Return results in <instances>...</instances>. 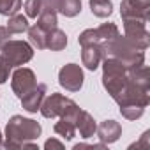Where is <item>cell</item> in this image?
Listing matches in <instances>:
<instances>
[{"instance_id": "obj_1", "label": "cell", "mask_w": 150, "mask_h": 150, "mask_svg": "<svg viewBox=\"0 0 150 150\" xmlns=\"http://www.w3.org/2000/svg\"><path fill=\"white\" fill-rule=\"evenodd\" d=\"M103 87L117 101L118 106H143L150 103L148 90L138 87L129 78V69L117 58L106 57L103 60Z\"/></svg>"}, {"instance_id": "obj_2", "label": "cell", "mask_w": 150, "mask_h": 150, "mask_svg": "<svg viewBox=\"0 0 150 150\" xmlns=\"http://www.w3.org/2000/svg\"><path fill=\"white\" fill-rule=\"evenodd\" d=\"M41 136V125L39 122L32 118H25L21 115H14L6 127V141H2V146L6 148H23L25 143L34 141Z\"/></svg>"}, {"instance_id": "obj_3", "label": "cell", "mask_w": 150, "mask_h": 150, "mask_svg": "<svg viewBox=\"0 0 150 150\" xmlns=\"http://www.w3.org/2000/svg\"><path fill=\"white\" fill-rule=\"evenodd\" d=\"M101 48H103L104 58L106 57H113V58L120 60L127 69L138 67V65L145 64V53H143V50H138L125 35L124 37L117 35L115 39L101 44Z\"/></svg>"}, {"instance_id": "obj_4", "label": "cell", "mask_w": 150, "mask_h": 150, "mask_svg": "<svg viewBox=\"0 0 150 150\" xmlns=\"http://www.w3.org/2000/svg\"><path fill=\"white\" fill-rule=\"evenodd\" d=\"M78 108V104L72 99L62 96V94H51L48 97L42 99L39 111L42 113L44 118H57V117H64L67 113H74Z\"/></svg>"}, {"instance_id": "obj_5", "label": "cell", "mask_w": 150, "mask_h": 150, "mask_svg": "<svg viewBox=\"0 0 150 150\" xmlns=\"http://www.w3.org/2000/svg\"><path fill=\"white\" fill-rule=\"evenodd\" d=\"M2 57L11 67H18V65H25L27 62L32 60L34 50L25 41H11L9 39L2 48Z\"/></svg>"}, {"instance_id": "obj_6", "label": "cell", "mask_w": 150, "mask_h": 150, "mask_svg": "<svg viewBox=\"0 0 150 150\" xmlns=\"http://www.w3.org/2000/svg\"><path fill=\"white\" fill-rule=\"evenodd\" d=\"M117 35H120L118 27L115 23H103L97 28H88L85 32L80 34L78 42L80 46H87V44H104L111 39H115Z\"/></svg>"}, {"instance_id": "obj_7", "label": "cell", "mask_w": 150, "mask_h": 150, "mask_svg": "<svg viewBox=\"0 0 150 150\" xmlns=\"http://www.w3.org/2000/svg\"><path fill=\"white\" fill-rule=\"evenodd\" d=\"M83 81H85V76L78 64H67L58 71V83L62 88L69 92H80L83 87Z\"/></svg>"}, {"instance_id": "obj_8", "label": "cell", "mask_w": 150, "mask_h": 150, "mask_svg": "<svg viewBox=\"0 0 150 150\" xmlns=\"http://www.w3.org/2000/svg\"><path fill=\"white\" fill-rule=\"evenodd\" d=\"M124 30L125 37L138 48V50H146L150 42V35L146 30V21L141 20H124Z\"/></svg>"}, {"instance_id": "obj_9", "label": "cell", "mask_w": 150, "mask_h": 150, "mask_svg": "<svg viewBox=\"0 0 150 150\" xmlns=\"http://www.w3.org/2000/svg\"><path fill=\"white\" fill-rule=\"evenodd\" d=\"M120 14L124 20H150V0H122Z\"/></svg>"}, {"instance_id": "obj_10", "label": "cell", "mask_w": 150, "mask_h": 150, "mask_svg": "<svg viewBox=\"0 0 150 150\" xmlns=\"http://www.w3.org/2000/svg\"><path fill=\"white\" fill-rule=\"evenodd\" d=\"M37 85V80H35V74L32 69L28 67H20L13 72V78H11V87H13V92L21 99L27 92H30L34 87Z\"/></svg>"}, {"instance_id": "obj_11", "label": "cell", "mask_w": 150, "mask_h": 150, "mask_svg": "<svg viewBox=\"0 0 150 150\" xmlns=\"http://www.w3.org/2000/svg\"><path fill=\"white\" fill-rule=\"evenodd\" d=\"M46 92H48V87H46L44 83H39V85H35L30 92H27L20 101H21L23 108H25L28 113H37V110L41 108L42 99L46 97Z\"/></svg>"}, {"instance_id": "obj_12", "label": "cell", "mask_w": 150, "mask_h": 150, "mask_svg": "<svg viewBox=\"0 0 150 150\" xmlns=\"http://www.w3.org/2000/svg\"><path fill=\"white\" fill-rule=\"evenodd\" d=\"M96 132H97V138H99L104 145L115 143V141L120 138V134H122V125H120L118 122H115V120H104V122H101V124L97 125Z\"/></svg>"}, {"instance_id": "obj_13", "label": "cell", "mask_w": 150, "mask_h": 150, "mask_svg": "<svg viewBox=\"0 0 150 150\" xmlns=\"http://www.w3.org/2000/svg\"><path fill=\"white\" fill-rule=\"evenodd\" d=\"M81 60H83V65L90 71H96L99 67V64L104 60V53H103V48L101 44H87V46H81Z\"/></svg>"}, {"instance_id": "obj_14", "label": "cell", "mask_w": 150, "mask_h": 150, "mask_svg": "<svg viewBox=\"0 0 150 150\" xmlns=\"http://www.w3.org/2000/svg\"><path fill=\"white\" fill-rule=\"evenodd\" d=\"M80 110H76L74 113H67L64 117H60V120L55 124V132L65 139H72L76 136V115Z\"/></svg>"}, {"instance_id": "obj_15", "label": "cell", "mask_w": 150, "mask_h": 150, "mask_svg": "<svg viewBox=\"0 0 150 150\" xmlns=\"http://www.w3.org/2000/svg\"><path fill=\"white\" fill-rule=\"evenodd\" d=\"M96 129H97V124L92 118V115L88 111L80 110L76 115V131H80L81 138H92L96 134Z\"/></svg>"}, {"instance_id": "obj_16", "label": "cell", "mask_w": 150, "mask_h": 150, "mask_svg": "<svg viewBox=\"0 0 150 150\" xmlns=\"http://www.w3.org/2000/svg\"><path fill=\"white\" fill-rule=\"evenodd\" d=\"M129 78L141 88L148 90L150 88V71L145 64L138 65V67H131L129 69Z\"/></svg>"}, {"instance_id": "obj_17", "label": "cell", "mask_w": 150, "mask_h": 150, "mask_svg": "<svg viewBox=\"0 0 150 150\" xmlns=\"http://www.w3.org/2000/svg\"><path fill=\"white\" fill-rule=\"evenodd\" d=\"M67 46V35L60 28H53L46 34V48L51 51H60Z\"/></svg>"}, {"instance_id": "obj_18", "label": "cell", "mask_w": 150, "mask_h": 150, "mask_svg": "<svg viewBox=\"0 0 150 150\" xmlns=\"http://www.w3.org/2000/svg\"><path fill=\"white\" fill-rule=\"evenodd\" d=\"M57 23H58V20H57V11L42 4V11H41V14L37 16V25H39L42 30L50 32V30L57 28Z\"/></svg>"}, {"instance_id": "obj_19", "label": "cell", "mask_w": 150, "mask_h": 150, "mask_svg": "<svg viewBox=\"0 0 150 150\" xmlns=\"http://www.w3.org/2000/svg\"><path fill=\"white\" fill-rule=\"evenodd\" d=\"M57 13H62L65 18H74L81 13V2L80 0H57Z\"/></svg>"}, {"instance_id": "obj_20", "label": "cell", "mask_w": 150, "mask_h": 150, "mask_svg": "<svg viewBox=\"0 0 150 150\" xmlns=\"http://www.w3.org/2000/svg\"><path fill=\"white\" fill-rule=\"evenodd\" d=\"M7 30L11 34H23V32H27L28 30V20H27V16L18 14V13L13 14V16H9Z\"/></svg>"}, {"instance_id": "obj_21", "label": "cell", "mask_w": 150, "mask_h": 150, "mask_svg": "<svg viewBox=\"0 0 150 150\" xmlns=\"http://www.w3.org/2000/svg\"><path fill=\"white\" fill-rule=\"evenodd\" d=\"M90 11L97 18H108L113 13V4L110 0H90Z\"/></svg>"}, {"instance_id": "obj_22", "label": "cell", "mask_w": 150, "mask_h": 150, "mask_svg": "<svg viewBox=\"0 0 150 150\" xmlns=\"http://www.w3.org/2000/svg\"><path fill=\"white\" fill-rule=\"evenodd\" d=\"M46 30H42L37 23L34 27H28V39L30 42L37 48V50H44L46 48Z\"/></svg>"}, {"instance_id": "obj_23", "label": "cell", "mask_w": 150, "mask_h": 150, "mask_svg": "<svg viewBox=\"0 0 150 150\" xmlns=\"http://www.w3.org/2000/svg\"><path fill=\"white\" fill-rule=\"evenodd\" d=\"M21 9V0H0V14L13 16Z\"/></svg>"}, {"instance_id": "obj_24", "label": "cell", "mask_w": 150, "mask_h": 150, "mask_svg": "<svg viewBox=\"0 0 150 150\" xmlns=\"http://www.w3.org/2000/svg\"><path fill=\"white\" fill-rule=\"evenodd\" d=\"M120 113H122V117L127 118V120H136V118H139V117L145 113V108H143V106H134V104L120 106Z\"/></svg>"}, {"instance_id": "obj_25", "label": "cell", "mask_w": 150, "mask_h": 150, "mask_svg": "<svg viewBox=\"0 0 150 150\" xmlns=\"http://www.w3.org/2000/svg\"><path fill=\"white\" fill-rule=\"evenodd\" d=\"M41 11H42V0H27L25 2L27 18H37Z\"/></svg>"}, {"instance_id": "obj_26", "label": "cell", "mask_w": 150, "mask_h": 150, "mask_svg": "<svg viewBox=\"0 0 150 150\" xmlns=\"http://www.w3.org/2000/svg\"><path fill=\"white\" fill-rule=\"evenodd\" d=\"M11 65L4 60V57L0 55V83H6L9 80V72H11Z\"/></svg>"}, {"instance_id": "obj_27", "label": "cell", "mask_w": 150, "mask_h": 150, "mask_svg": "<svg viewBox=\"0 0 150 150\" xmlns=\"http://www.w3.org/2000/svg\"><path fill=\"white\" fill-rule=\"evenodd\" d=\"M9 37H11V32L7 30V27H0V50H2L4 44L9 41Z\"/></svg>"}, {"instance_id": "obj_28", "label": "cell", "mask_w": 150, "mask_h": 150, "mask_svg": "<svg viewBox=\"0 0 150 150\" xmlns=\"http://www.w3.org/2000/svg\"><path fill=\"white\" fill-rule=\"evenodd\" d=\"M148 139H150V132L146 131V132H143L141 139H139L138 143H134V145H132L131 148H141V146H145V148H146V146H148Z\"/></svg>"}, {"instance_id": "obj_29", "label": "cell", "mask_w": 150, "mask_h": 150, "mask_svg": "<svg viewBox=\"0 0 150 150\" xmlns=\"http://www.w3.org/2000/svg\"><path fill=\"white\" fill-rule=\"evenodd\" d=\"M44 148H46V150H53V148L62 150V148H64V143H60V141H57L55 138H51V139H48V141L44 143Z\"/></svg>"}, {"instance_id": "obj_30", "label": "cell", "mask_w": 150, "mask_h": 150, "mask_svg": "<svg viewBox=\"0 0 150 150\" xmlns=\"http://www.w3.org/2000/svg\"><path fill=\"white\" fill-rule=\"evenodd\" d=\"M0 146H2V131H0Z\"/></svg>"}]
</instances>
